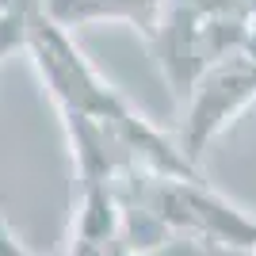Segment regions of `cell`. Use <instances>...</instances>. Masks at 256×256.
Returning a JSON list of instances; mask_svg holds the SVG:
<instances>
[{"mask_svg": "<svg viewBox=\"0 0 256 256\" xmlns=\"http://www.w3.org/2000/svg\"><path fill=\"white\" fill-rule=\"evenodd\" d=\"M256 27V0H164L157 34L150 42L160 58L164 80L192 92L214 62L245 46Z\"/></svg>", "mask_w": 256, "mask_h": 256, "instance_id": "6da1fadb", "label": "cell"}, {"mask_svg": "<svg viewBox=\"0 0 256 256\" xmlns=\"http://www.w3.org/2000/svg\"><path fill=\"white\" fill-rule=\"evenodd\" d=\"M42 8L62 27L100 23V20H126L146 38H153L157 23H160V12H164V0H42Z\"/></svg>", "mask_w": 256, "mask_h": 256, "instance_id": "7a4b0ae2", "label": "cell"}]
</instances>
